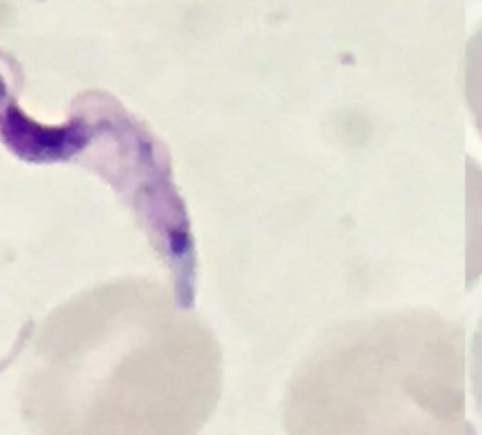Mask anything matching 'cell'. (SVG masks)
I'll return each instance as SVG.
<instances>
[{
    "instance_id": "1",
    "label": "cell",
    "mask_w": 482,
    "mask_h": 435,
    "mask_svg": "<svg viewBox=\"0 0 482 435\" xmlns=\"http://www.w3.org/2000/svg\"><path fill=\"white\" fill-rule=\"evenodd\" d=\"M464 96H466L473 127L482 138V23L466 44Z\"/></svg>"
}]
</instances>
